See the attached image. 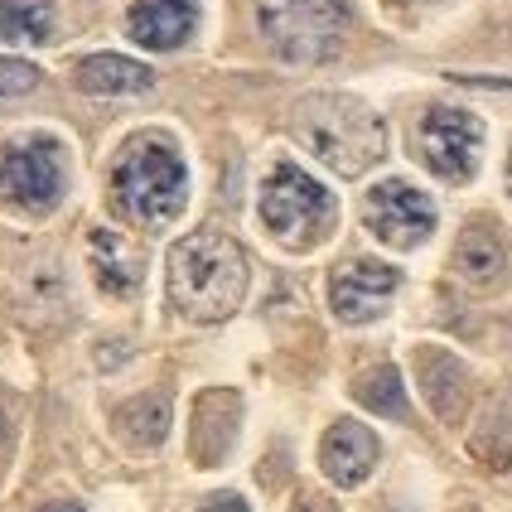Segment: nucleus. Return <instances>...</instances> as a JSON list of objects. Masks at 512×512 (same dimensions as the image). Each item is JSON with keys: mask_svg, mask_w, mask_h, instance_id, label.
I'll return each instance as SVG.
<instances>
[{"mask_svg": "<svg viewBox=\"0 0 512 512\" xmlns=\"http://www.w3.org/2000/svg\"><path fill=\"white\" fill-rule=\"evenodd\" d=\"M199 25V0H136L126 34L145 49H179Z\"/></svg>", "mask_w": 512, "mask_h": 512, "instance_id": "nucleus-10", "label": "nucleus"}, {"mask_svg": "<svg viewBox=\"0 0 512 512\" xmlns=\"http://www.w3.org/2000/svg\"><path fill=\"white\" fill-rule=\"evenodd\" d=\"M508 189H512V155H508Z\"/></svg>", "mask_w": 512, "mask_h": 512, "instance_id": "nucleus-25", "label": "nucleus"}, {"mask_svg": "<svg viewBox=\"0 0 512 512\" xmlns=\"http://www.w3.org/2000/svg\"><path fill=\"white\" fill-rule=\"evenodd\" d=\"M334 218V199L329 189L310 179L295 165H276L261 184V223L271 237H281L285 247H310L319 232Z\"/></svg>", "mask_w": 512, "mask_h": 512, "instance_id": "nucleus-5", "label": "nucleus"}, {"mask_svg": "<svg viewBox=\"0 0 512 512\" xmlns=\"http://www.w3.org/2000/svg\"><path fill=\"white\" fill-rule=\"evenodd\" d=\"M469 455L479 459V464H488L493 474L512 469V416L503 406H488L484 411V421L469 435Z\"/></svg>", "mask_w": 512, "mask_h": 512, "instance_id": "nucleus-19", "label": "nucleus"}, {"mask_svg": "<svg viewBox=\"0 0 512 512\" xmlns=\"http://www.w3.org/2000/svg\"><path fill=\"white\" fill-rule=\"evenodd\" d=\"M479 145H484V121L459 107H430L421 116V155L440 179L464 184L479 165Z\"/></svg>", "mask_w": 512, "mask_h": 512, "instance_id": "nucleus-7", "label": "nucleus"}, {"mask_svg": "<svg viewBox=\"0 0 512 512\" xmlns=\"http://www.w3.org/2000/svg\"><path fill=\"white\" fill-rule=\"evenodd\" d=\"M256 29L285 63H324L348 34L343 0H256Z\"/></svg>", "mask_w": 512, "mask_h": 512, "instance_id": "nucleus-4", "label": "nucleus"}, {"mask_svg": "<svg viewBox=\"0 0 512 512\" xmlns=\"http://www.w3.org/2000/svg\"><path fill=\"white\" fill-rule=\"evenodd\" d=\"M416 372H421V392H426L430 411L440 421H455L459 411L469 406V377H464V363H459L455 353H445V348L421 353Z\"/></svg>", "mask_w": 512, "mask_h": 512, "instance_id": "nucleus-14", "label": "nucleus"}, {"mask_svg": "<svg viewBox=\"0 0 512 512\" xmlns=\"http://www.w3.org/2000/svg\"><path fill=\"white\" fill-rule=\"evenodd\" d=\"M247 300V256L223 232H194L170 252V305L194 324H223Z\"/></svg>", "mask_w": 512, "mask_h": 512, "instance_id": "nucleus-1", "label": "nucleus"}, {"mask_svg": "<svg viewBox=\"0 0 512 512\" xmlns=\"http://www.w3.org/2000/svg\"><path fill=\"white\" fill-rule=\"evenodd\" d=\"M87 252H92V276H97V285L107 295H136L141 271H145V256L136 242H126L121 232L97 228L92 242H87Z\"/></svg>", "mask_w": 512, "mask_h": 512, "instance_id": "nucleus-13", "label": "nucleus"}, {"mask_svg": "<svg viewBox=\"0 0 512 512\" xmlns=\"http://www.w3.org/2000/svg\"><path fill=\"white\" fill-rule=\"evenodd\" d=\"M290 126L310 155H319L339 174H363L387 155V131H382L377 112L358 97H339V92L305 97L290 116Z\"/></svg>", "mask_w": 512, "mask_h": 512, "instance_id": "nucleus-2", "label": "nucleus"}, {"mask_svg": "<svg viewBox=\"0 0 512 512\" xmlns=\"http://www.w3.org/2000/svg\"><path fill=\"white\" fill-rule=\"evenodd\" d=\"M397 281L401 276L387 261H348L329 281V305L348 324H372L377 314L387 310V300L397 295Z\"/></svg>", "mask_w": 512, "mask_h": 512, "instance_id": "nucleus-9", "label": "nucleus"}, {"mask_svg": "<svg viewBox=\"0 0 512 512\" xmlns=\"http://www.w3.org/2000/svg\"><path fill=\"white\" fill-rule=\"evenodd\" d=\"M199 512H252V508H247L237 493H213V498H208Z\"/></svg>", "mask_w": 512, "mask_h": 512, "instance_id": "nucleus-22", "label": "nucleus"}, {"mask_svg": "<svg viewBox=\"0 0 512 512\" xmlns=\"http://www.w3.org/2000/svg\"><path fill=\"white\" fill-rule=\"evenodd\" d=\"M0 189L20 208H54L63 194V145L49 136H25L0 160Z\"/></svg>", "mask_w": 512, "mask_h": 512, "instance_id": "nucleus-6", "label": "nucleus"}, {"mask_svg": "<svg viewBox=\"0 0 512 512\" xmlns=\"http://www.w3.org/2000/svg\"><path fill=\"white\" fill-rule=\"evenodd\" d=\"M353 397L363 401L368 411H377V416H406V392H401V377L397 368H372L363 372L358 382H353Z\"/></svg>", "mask_w": 512, "mask_h": 512, "instance_id": "nucleus-20", "label": "nucleus"}, {"mask_svg": "<svg viewBox=\"0 0 512 512\" xmlns=\"http://www.w3.org/2000/svg\"><path fill=\"white\" fill-rule=\"evenodd\" d=\"M39 87V68L25 63V58H0V102H10V97H25Z\"/></svg>", "mask_w": 512, "mask_h": 512, "instance_id": "nucleus-21", "label": "nucleus"}, {"mask_svg": "<svg viewBox=\"0 0 512 512\" xmlns=\"http://www.w3.org/2000/svg\"><path fill=\"white\" fill-rule=\"evenodd\" d=\"M54 34L49 0H0V39L10 44H44Z\"/></svg>", "mask_w": 512, "mask_h": 512, "instance_id": "nucleus-18", "label": "nucleus"}, {"mask_svg": "<svg viewBox=\"0 0 512 512\" xmlns=\"http://www.w3.org/2000/svg\"><path fill=\"white\" fill-rule=\"evenodd\" d=\"M78 87L92 92V97H131V92H145L155 83V73L136 63V58H121V54H92L78 63Z\"/></svg>", "mask_w": 512, "mask_h": 512, "instance_id": "nucleus-16", "label": "nucleus"}, {"mask_svg": "<svg viewBox=\"0 0 512 512\" xmlns=\"http://www.w3.org/2000/svg\"><path fill=\"white\" fill-rule=\"evenodd\" d=\"M392 5H430V0H392Z\"/></svg>", "mask_w": 512, "mask_h": 512, "instance_id": "nucleus-24", "label": "nucleus"}, {"mask_svg": "<svg viewBox=\"0 0 512 512\" xmlns=\"http://www.w3.org/2000/svg\"><path fill=\"white\" fill-rule=\"evenodd\" d=\"M363 218H368V228L382 242H392V247H421L430 232H435V203L416 184L387 179V184H377L368 199H363Z\"/></svg>", "mask_w": 512, "mask_h": 512, "instance_id": "nucleus-8", "label": "nucleus"}, {"mask_svg": "<svg viewBox=\"0 0 512 512\" xmlns=\"http://www.w3.org/2000/svg\"><path fill=\"white\" fill-rule=\"evenodd\" d=\"M0 435H5V416H0Z\"/></svg>", "mask_w": 512, "mask_h": 512, "instance_id": "nucleus-26", "label": "nucleus"}, {"mask_svg": "<svg viewBox=\"0 0 512 512\" xmlns=\"http://www.w3.org/2000/svg\"><path fill=\"white\" fill-rule=\"evenodd\" d=\"M455 276L469 290H493V285L508 276V242L498 237V228L474 223V228L459 232L455 242Z\"/></svg>", "mask_w": 512, "mask_h": 512, "instance_id": "nucleus-12", "label": "nucleus"}, {"mask_svg": "<svg viewBox=\"0 0 512 512\" xmlns=\"http://www.w3.org/2000/svg\"><path fill=\"white\" fill-rule=\"evenodd\" d=\"M189 174L170 141L136 136L112 165V203L136 223H165L184 208Z\"/></svg>", "mask_w": 512, "mask_h": 512, "instance_id": "nucleus-3", "label": "nucleus"}, {"mask_svg": "<svg viewBox=\"0 0 512 512\" xmlns=\"http://www.w3.org/2000/svg\"><path fill=\"white\" fill-rule=\"evenodd\" d=\"M116 426H121V435H126L131 445L150 450V445H160V440L170 435V401L160 397V392L126 401V406L116 411Z\"/></svg>", "mask_w": 512, "mask_h": 512, "instance_id": "nucleus-17", "label": "nucleus"}, {"mask_svg": "<svg viewBox=\"0 0 512 512\" xmlns=\"http://www.w3.org/2000/svg\"><path fill=\"white\" fill-rule=\"evenodd\" d=\"M319 464L339 488H358L377 464V435L358 421H339V426H329L324 445H319Z\"/></svg>", "mask_w": 512, "mask_h": 512, "instance_id": "nucleus-11", "label": "nucleus"}, {"mask_svg": "<svg viewBox=\"0 0 512 512\" xmlns=\"http://www.w3.org/2000/svg\"><path fill=\"white\" fill-rule=\"evenodd\" d=\"M237 421H242V406L232 392H203L194 406V455L203 464H218L232 450Z\"/></svg>", "mask_w": 512, "mask_h": 512, "instance_id": "nucleus-15", "label": "nucleus"}, {"mask_svg": "<svg viewBox=\"0 0 512 512\" xmlns=\"http://www.w3.org/2000/svg\"><path fill=\"white\" fill-rule=\"evenodd\" d=\"M44 512H83V508H78V503H49Z\"/></svg>", "mask_w": 512, "mask_h": 512, "instance_id": "nucleus-23", "label": "nucleus"}]
</instances>
